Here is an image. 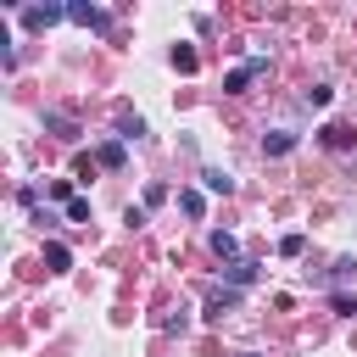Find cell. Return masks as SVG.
<instances>
[{
    "mask_svg": "<svg viewBox=\"0 0 357 357\" xmlns=\"http://www.w3.org/2000/svg\"><path fill=\"white\" fill-rule=\"evenodd\" d=\"M351 139H357V134H351L346 123H329V128H324V145H329V151H346Z\"/></svg>",
    "mask_w": 357,
    "mask_h": 357,
    "instance_id": "obj_7",
    "label": "cell"
},
{
    "mask_svg": "<svg viewBox=\"0 0 357 357\" xmlns=\"http://www.w3.org/2000/svg\"><path fill=\"white\" fill-rule=\"evenodd\" d=\"M307 106L324 112V106H329V84H312V89H307Z\"/></svg>",
    "mask_w": 357,
    "mask_h": 357,
    "instance_id": "obj_16",
    "label": "cell"
},
{
    "mask_svg": "<svg viewBox=\"0 0 357 357\" xmlns=\"http://www.w3.org/2000/svg\"><path fill=\"white\" fill-rule=\"evenodd\" d=\"M173 67H178V73H195V50H190V45H173Z\"/></svg>",
    "mask_w": 357,
    "mask_h": 357,
    "instance_id": "obj_15",
    "label": "cell"
},
{
    "mask_svg": "<svg viewBox=\"0 0 357 357\" xmlns=\"http://www.w3.org/2000/svg\"><path fill=\"white\" fill-rule=\"evenodd\" d=\"M100 167H123V139H106L100 145Z\"/></svg>",
    "mask_w": 357,
    "mask_h": 357,
    "instance_id": "obj_14",
    "label": "cell"
},
{
    "mask_svg": "<svg viewBox=\"0 0 357 357\" xmlns=\"http://www.w3.org/2000/svg\"><path fill=\"white\" fill-rule=\"evenodd\" d=\"M67 262H73V257H67V245H56V240H50V245H45V268H50V273H67Z\"/></svg>",
    "mask_w": 357,
    "mask_h": 357,
    "instance_id": "obj_11",
    "label": "cell"
},
{
    "mask_svg": "<svg viewBox=\"0 0 357 357\" xmlns=\"http://www.w3.org/2000/svg\"><path fill=\"white\" fill-rule=\"evenodd\" d=\"M290 151H296V134H290V128L262 134V156H290Z\"/></svg>",
    "mask_w": 357,
    "mask_h": 357,
    "instance_id": "obj_3",
    "label": "cell"
},
{
    "mask_svg": "<svg viewBox=\"0 0 357 357\" xmlns=\"http://www.w3.org/2000/svg\"><path fill=\"white\" fill-rule=\"evenodd\" d=\"M139 134H145V117H134V112L123 106V112H117V139H139Z\"/></svg>",
    "mask_w": 357,
    "mask_h": 357,
    "instance_id": "obj_5",
    "label": "cell"
},
{
    "mask_svg": "<svg viewBox=\"0 0 357 357\" xmlns=\"http://www.w3.org/2000/svg\"><path fill=\"white\" fill-rule=\"evenodd\" d=\"M301 245H307L301 234H284V240H279V251H284V257H301Z\"/></svg>",
    "mask_w": 357,
    "mask_h": 357,
    "instance_id": "obj_18",
    "label": "cell"
},
{
    "mask_svg": "<svg viewBox=\"0 0 357 357\" xmlns=\"http://www.w3.org/2000/svg\"><path fill=\"white\" fill-rule=\"evenodd\" d=\"M67 17H73L78 28H95V33L106 28V11H100V6H67Z\"/></svg>",
    "mask_w": 357,
    "mask_h": 357,
    "instance_id": "obj_4",
    "label": "cell"
},
{
    "mask_svg": "<svg viewBox=\"0 0 357 357\" xmlns=\"http://www.w3.org/2000/svg\"><path fill=\"white\" fill-rule=\"evenodd\" d=\"M61 17H67L61 6H22V22H28V28H50V22H61Z\"/></svg>",
    "mask_w": 357,
    "mask_h": 357,
    "instance_id": "obj_2",
    "label": "cell"
},
{
    "mask_svg": "<svg viewBox=\"0 0 357 357\" xmlns=\"http://www.w3.org/2000/svg\"><path fill=\"white\" fill-rule=\"evenodd\" d=\"M201 184H206L212 195H234V178H229L223 167H206V173H201Z\"/></svg>",
    "mask_w": 357,
    "mask_h": 357,
    "instance_id": "obj_6",
    "label": "cell"
},
{
    "mask_svg": "<svg viewBox=\"0 0 357 357\" xmlns=\"http://www.w3.org/2000/svg\"><path fill=\"white\" fill-rule=\"evenodd\" d=\"M329 307H335L340 318H357V296H351V290H335V296H329Z\"/></svg>",
    "mask_w": 357,
    "mask_h": 357,
    "instance_id": "obj_13",
    "label": "cell"
},
{
    "mask_svg": "<svg viewBox=\"0 0 357 357\" xmlns=\"http://www.w3.org/2000/svg\"><path fill=\"white\" fill-rule=\"evenodd\" d=\"M223 279H229V284H251V279H257V262H245V257H240V262H229V268H223Z\"/></svg>",
    "mask_w": 357,
    "mask_h": 357,
    "instance_id": "obj_9",
    "label": "cell"
},
{
    "mask_svg": "<svg viewBox=\"0 0 357 357\" xmlns=\"http://www.w3.org/2000/svg\"><path fill=\"white\" fill-rule=\"evenodd\" d=\"M212 251H218V257H229V262H240V240H234L229 229H218V234H212Z\"/></svg>",
    "mask_w": 357,
    "mask_h": 357,
    "instance_id": "obj_8",
    "label": "cell"
},
{
    "mask_svg": "<svg viewBox=\"0 0 357 357\" xmlns=\"http://www.w3.org/2000/svg\"><path fill=\"white\" fill-rule=\"evenodd\" d=\"M234 301H240V296H234V290H218V296H212V301H206V318H212V324H218V318H223V312H229V307H234Z\"/></svg>",
    "mask_w": 357,
    "mask_h": 357,
    "instance_id": "obj_12",
    "label": "cell"
},
{
    "mask_svg": "<svg viewBox=\"0 0 357 357\" xmlns=\"http://www.w3.org/2000/svg\"><path fill=\"white\" fill-rule=\"evenodd\" d=\"M178 206H184V218H201L206 212V195L201 190H178Z\"/></svg>",
    "mask_w": 357,
    "mask_h": 357,
    "instance_id": "obj_10",
    "label": "cell"
},
{
    "mask_svg": "<svg viewBox=\"0 0 357 357\" xmlns=\"http://www.w3.org/2000/svg\"><path fill=\"white\" fill-rule=\"evenodd\" d=\"M67 218H73V223H89V201L73 195V201H67Z\"/></svg>",
    "mask_w": 357,
    "mask_h": 357,
    "instance_id": "obj_17",
    "label": "cell"
},
{
    "mask_svg": "<svg viewBox=\"0 0 357 357\" xmlns=\"http://www.w3.org/2000/svg\"><path fill=\"white\" fill-rule=\"evenodd\" d=\"M262 73H268V56H245V61L223 78V89H229V95H245V84H251V78H262Z\"/></svg>",
    "mask_w": 357,
    "mask_h": 357,
    "instance_id": "obj_1",
    "label": "cell"
},
{
    "mask_svg": "<svg viewBox=\"0 0 357 357\" xmlns=\"http://www.w3.org/2000/svg\"><path fill=\"white\" fill-rule=\"evenodd\" d=\"M240 357H257V351H240Z\"/></svg>",
    "mask_w": 357,
    "mask_h": 357,
    "instance_id": "obj_19",
    "label": "cell"
}]
</instances>
